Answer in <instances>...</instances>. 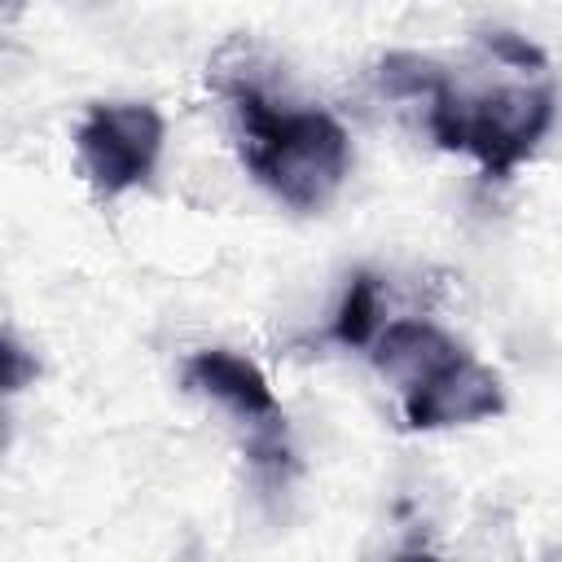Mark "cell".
Instances as JSON below:
<instances>
[{"label": "cell", "mask_w": 562, "mask_h": 562, "mask_svg": "<svg viewBox=\"0 0 562 562\" xmlns=\"http://www.w3.org/2000/svg\"><path fill=\"white\" fill-rule=\"evenodd\" d=\"M167 123L154 105L145 101H97L88 105L79 132H75V154L79 171L88 184L105 198H119L136 184H145L162 158Z\"/></svg>", "instance_id": "cell-5"}, {"label": "cell", "mask_w": 562, "mask_h": 562, "mask_svg": "<svg viewBox=\"0 0 562 562\" xmlns=\"http://www.w3.org/2000/svg\"><path fill=\"white\" fill-rule=\"evenodd\" d=\"M184 386L206 395L211 404H220L233 422L246 426V457L250 465L268 479V483H285V474L294 470L290 461V443H285V417L263 382V373L224 347H206L193 351L184 360Z\"/></svg>", "instance_id": "cell-4"}, {"label": "cell", "mask_w": 562, "mask_h": 562, "mask_svg": "<svg viewBox=\"0 0 562 562\" xmlns=\"http://www.w3.org/2000/svg\"><path fill=\"white\" fill-rule=\"evenodd\" d=\"M378 329H382V294H378V281L369 272H356L351 285H347V294H342V303H338V312H334V329L329 334L342 347H373Z\"/></svg>", "instance_id": "cell-6"}, {"label": "cell", "mask_w": 562, "mask_h": 562, "mask_svg": "<svg viewBox=\"0 0 562 562\" xmlns=\"http://www.w3.org/2000/svg\"><path fill=\"white\" fill-rule=\"evenodd\" d=\"M211 83L233 110L246 171L290 211H325L351 171V140L342 123L321 105L290 101L285 92L277 97V88L255 75L241 44H228L215 57Z\"/></svg>", "instance_id": "cell-1"}, {"label": "cell", "mask_w": 562, "mask_h": 562, "mask_svg": "<svg viewBox=\"0 0 562 562\" xmlns=\"http://www.w3.org/2000/svg\"><path fill=\"white\" fill-rule=\"evenodd\" d=\"M373 364L395 382L408 430L470 426L505 408L496 373L430 321H391L378 329Z\"/></svg>", "instance_id": "cell-3"}, {"label": "cell", "mask_w": 562, "mask_h": 562, "mask_svg": "<svg viewBox=\"0 0 562 562\" xmlns=\"http://www.w3.org/2000/svg\"><path fill=\"white\" fill-rule=\"evenodd\" d=\"M378 83L391 97L426 105V132L443 149L474 154L487 180H509L558 119V88L549 70H531L518 83L465 88L417 53H391L378 66Z\"/></svg>", "instance_id": "cell-2"}]
</instances>
